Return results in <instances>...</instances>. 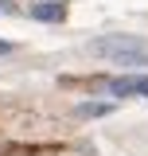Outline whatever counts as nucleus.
I'll return each mask as SVG.
<instances>
[{
  "instance_id": "obj_5",
  "label": "nucleus",
  "mask_w": 148,
  "mask_h": 156,
  "mask_svg": "<svg viewBox=\"0 0 148 156\" xmlns=\"http://www.w3.org/2000/svg\"><path fill=\"white\" fill-rule=\"evenodd\" d=\"M132 94H140V98H148V78H132Z\"/></svg>"
},
{
  "instance_id": "obj_1",
  "label": "nucleus",
  "mask_w": 148,
  "mask_h": 156,
  "mask_svg": "<svg viewBox=\"0 0 148 156\" xmlns=\"http://www.w3.org/2000/svg\"><path fill=\"white\" fill-rule=\"evenodd\" d=\"M90 55L105 58V62H117V66H148V43L136 35H97L90 39Z\"/></svg>"
},
{
  "instance_id": "obj_4",
  "label": "nucleus",
  "mask_w": 148,
  "mask_h": 156,
  "mask_svg": "<svg viewBox=\"0 0 148 156\" xmlns=\"http://www.w3.org/2000/svg\"><path fill=\"white\" fill-rule=\"evenodd\" d=\"M109 90L117 98H125V94H132V78H117V82H109Z\"/></svg>"
},
{
  "instance_id": "obj_3",
  "label": "nucleus",
  "mask_w": 148,
  "mask_h": 156,
  "mask_svg": "<svg viewBox=\"0 0 148 156\" xmlns=\"http://www.w3.org/2000/svg\"><path fill=\"white\" fill-rule=\"evenodd\" d=\"M105 113H109L105 101H86V105H78V117H105Z\"/></svg>"
},
{
  "instance_id": "obj_2",
  "label": "nucleus",
  "mask_w": 148,
  "mask_h": 156,
  "mask_svg": "<svg viewBox=\"0 0 148 156\" xmlns=\"http://www.w3.org/2000/svg\"><path fill=\"white\" fill-rule=\"evenodd\" d=\"M66 16V4L62 0H43V4H31V20H43V23H55V20Z\"/></svg>"
},
{
  "instance_id": "obj_6",
  "label": "nucleus",
  "mask_w": 148,
  "mask_h": 156,
  "mask_svg": "<svg viewBox=\"0 0 148 156\" xmlns=\"http://www.w3.org/2000/svg\"><path fill=\"white\" fill-rule=\"evenodd\" d=\"M12 51H16V47H12L8 39H0V55H12Z\"/></svg>"
}]
</instances>
